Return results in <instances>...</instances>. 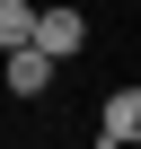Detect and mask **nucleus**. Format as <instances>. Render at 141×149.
Wrapping results in <instances>:
<instances>
[{
	"mask_svg": "<svg viewBox=\"0 0 141 149\" xmlns=\"http://www.w3.org/2000/svg\"><path fill=\"white\" fill-rule=\"evenodd\" d=\"M27 44H35V53H53V61H70V53L88 44V18L70 9V0H35V26H27Z\"/></svg>",
	"mask_w": 141,
	"mask_h": 149,
	"instance_id": "1",
	"label": "nucleus"
},
{
	"mask_svg": "<svg viewBox=\"0 0 141 149\" xmlns=\"http://www.w3.org/2000/svg\"><path fill=\"white\" fill-rule=\"evenodd\" d=\"M0 79H9V97H44V88H53V53L9 44V53H0Z\"/></svg>",
	"mask_w": 141,
	"mask_h": 149,
	"instance_id": "2",
	"label": "nucleus"
},
{
	"mask_svg": "<svg viewBox=\"0 0 141 149\" xmlns=\"http://www.w3.org/2000/svg\"><path fill=\"white\" fill-rule=\"evenodd\" d=\"M132 140H141V88H115L97 114V149H132Z\"/></svg>",
	"mask_w": 141,
	"mask_h": 149,
	"instance_id": "3",
	"label": "nucleus"
},
{
	"mask_svg": "<svg viewBox=\"0 0 141 149\" xmlns=\"http://www.w3.org/2000/svg\"><path fill=\"white\" fill-rule=\"evenodd\" d=\"M27 26H35V0H0V53L27 44Z\"/></svg>",
	"mask_w": 141,
	"mask_h": 149,
	"instance_id": "4",
	"label": "nucleus"
}]
</instances>
